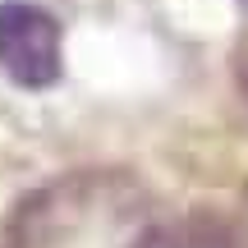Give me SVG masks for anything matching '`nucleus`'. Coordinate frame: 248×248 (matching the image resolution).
<instances>
[{
  "label": "nucleus",
  "mask_w": 248,
  "mask_h": 248,
  "mask_svg": "<svg viewBox=\"0 0 248 248\" xmlns=\"http://www.w3.org/2000/svg\"><path fill=\"white\" fill-rule=\"evenodd\" d=\"M60 23L32 0L0 5V69L18 88H51L60 78Z\"/></svg>",
  "instance_id": "f257e3e1"
},
{
  "label": "nucleus",
  "mask_w": 248,
  "mask_h": 248,
  "mask_svg": "<svg viewBox=\"0 0 248 248\" xmlns=\"http://www.w3.org/2000/svg\"><path fill=\"white\" fill-rule=\"evenodd\" d=\"M184 248H248L239 225L221 212H193L184 225Z\"/></svg>",
  "instance_id": "f03ea898"
},
{
  "label": "nucleus",
  "mask_w": 248,
  "mask_h": 248,
  "mask_svg": "<svg viewBox=\"0 0 248 248\" xmlns=\"http://www.w3.org/2000/svg\"><path fill=\"white\" fill-rule=\"evenodd\" d=\"M129 248H184V234L166 230V225H152V230H142Z\"/></svg>",
  "instance_id": "7ed1b4c3"
}]
</instances>
